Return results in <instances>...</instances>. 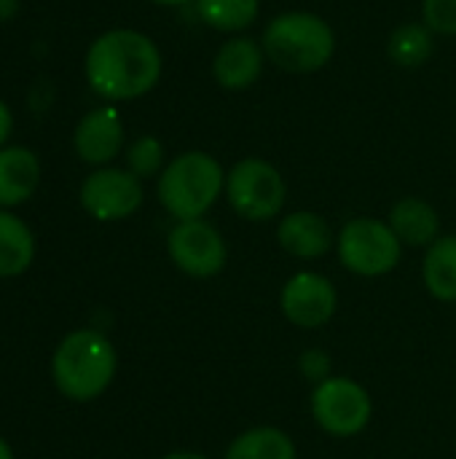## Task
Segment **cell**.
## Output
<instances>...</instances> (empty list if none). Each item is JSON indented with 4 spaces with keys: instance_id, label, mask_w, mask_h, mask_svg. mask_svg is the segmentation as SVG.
<instances>
[{
    "instance_id": "cell-1",
    "label": "cell",
    "mask_w": 456,
    "mask_h": 459,
    "mask_svg": "<svg viewBox=\"0 0 456 459\" xmlns=\"http://www.w3.org/2000/svg\"><path fill=\"white\" fill-rule=\"evenodd\" d=\"M161 70L164 59L153 38L129 27L97 35L83 59L89 89L108 102L137 100L153 91Z\"/></svg>"
},
{
    "instance_id": "cell-2",
    "label": "cell",
    "mask_w": 456,
    "mask_h": 459,
    "mask_svg": "<svg viewBox=\"0 0 456 459\" xmlns=\"http://www.w3.org/2000/svg\"><path fill=\"white\" fill-rule=\"evenodd\" d=\"M261 46L274 67L306 75L323 70L333 59L336 32L320 13L285 11L263 27Z\"/></svg>"
},
{
    "instance_id": "cell-3",
    "label": "cell",
    "mask_w": 456,
    "mask_h": 459,
    "mask_svg": "<svg viewBox=\"0 0 456 459\" xmlns=\"http://www.w3.org/2000/svg\"><path fill=\"white\" fill-rule=\"evenodd\" d=\"M118 368L113 344L99 331H73L62 339L51 360V377L56 390L78 403L99 398Z\"/></svg>"
},
{
    "instance_id": "cell-4",
    "label": "cell",
    "mask_w": 456,
    "mask_h": 459,
    "mask_svg": "<svg viewBox=\"0 0 456 459\" xmlns=\"http://www.w3.org/2000/svg\"><path fill=\"white\" fill-rule=\"evenodd\" d=\"M226 191V169L204 151L175 156L159 175V202L175 221L204 218Z\"/></svg>"
},
{
    "instance_id": "cell-5",
    "label": "cell",
    "mask_w": 456,
    "mask_h": 459,
    "mask_svg": "<svg viewBox=\"0 0 456 459\" xmlns=\"http://www.w3.org/2000/svg\"><path fill=\"white\" fill-rule=\"evenodd\" d=\"M226 199L231 210L253 223L274 221L288 199V186L282 172L258 156L237 161L226 172Z\"/></svg>"
},
{
    "instance_id": "cell-6",
    "label": "cell",
    "mask_w": 456,
    "mask_h": 459,
    "mask_svg": "<svg viewBox=\"0 0 456 459\" xmlns=\"http://www.w3.org/2000/svg\"><path fill=\"white\" fill-rule=\"evenodd\" d=\"M336 253L347 272L371 280L398 269L403 258V245L387 221L352 218L341 226L336 237Z\"/></svg>"
},
{
    "instance_id": "cell-7",
    "label": "cell",
    "mask_w": 456,
    "mask_h": 459,
    "mask_svg": "<svg viewBox=\"0 0 456 459\" xmlns=\"http://www.w3.org/2000/svg\"><path fill=\"white\" fill-rule=\"evenodd\" d=\"M309 409L317 428L333 438L360 436L374 417V401L368 390L347 377H331L317 385L312 390Z\"/></svg>"
},
{
    "instance_id": "cell-8",
    "label": "cell",
    "mask_w": 456,
    "mask_h": 459,
    "mask_svg": "<svg viewBox=\"0 0 456 459\" xmlns=\"http://www.w3.org/2000/svg\"><path fill=\"white\" fill-rule=\"evenodd\" d=\"M167 253L183 274L196 280H210L220 274L228 261L223 234L204 218L177 221L167 234Z\"/></svg>"
},
{
    "instance_id": "cell-9",
    "label": "cell",
    "mask_w": 456,
    "mask_h": 459,
    "mask_svg": "<svg viewBox=\"0 0 456 459\" xmlns=\"http://www.w3.org/2000/svg\"><path fill=\"white\" fill-rule=\"evenodd\" d=\"M81 207L102 223L124 221L134 215L145 199L142 183L129 169L99 167L81 183Z\"/></svg>"
},
{
    "instance_id": "cell-10",
    "label": "cell",
    "mask_w": 456,
    "mask_h": 459,
    "mask_svg": "<svg viewBox=\"0 0 456 459\" xmlns=\"http://www.w3.org/2000/svg\"><path fill=\"white\" fill-rule=\"evenodd\" d=\"M280 309L285 320L296 328L304 331L323 328L333 320L339 309L336 285L320 272H298L282 285Z\"/></svg>"
},
{
    "instance_id": "cell-11",
    "label": "cell",
    "mask_w": 456,
    "mask_h": 459,
    "mask_svg": "<svg viewBox=\"0 0 456 459\" xmlns=\"http://www.w3.org/2000/svg\"><path fill=\"white\" fill-rule=\"evenodd\" d=\"M73 145L81 161L105 167L110 164L121 148H124V118L113 105H102L89 110L75 132H73Z\"/></svg>"
},
{
    "instance_id": "cell-12",
    "label": "cell",
    "mask_w": 456,
    "mask_h": 459,
    "mask_svg": "<svg viewBox=\"0 0 456 459\" xmlns=\"http://www.w3.org/2000/svg\"><path fill=\"white\" fill-rule=\"evenodd\" d=\"M263 46L250 35H234L223 40L212 59V78L226 91H245L258 83L263 73Z\"/></svg>"
},
{
    "instance_id": "cell-13",
    "label": "cell",
    "mask_w": 456,
    "mask_h": 459,
    "mask_svg": "<svg viewBox=\"0 0 456 459\" xmlns=\"http://www.w3.org/2000/svg\"><path fill=\"white\" fill-rule=\"evenodd\" d=\"M277 242L288 255L298 261H317L336 247V237L328 221L309 210L285 215L277 223Z\"/></svg>"
},
{
    "instance_id": "cell-14",
    "label": "cell",
    "mask_w": 456,
    "mask_h": 459,
    "mask_svg": "<svg viewBox=\"0 0 456 459\" xmlns=\"http://www.w3.org/2000/svg\"><path fill=\"white\" fill-rule=\"evenodd\" d=\"M40 183V161L24 145L0 148V207L24 204Z\"/></svg>"
},
{
    "instance_id": "cell-15",
    "label": "cell",
    "mask_w": 456,
    "mask_h": 459,
    "mask_svg": "<svg viewBox=\"0 0 456 459\" xmlns=\"http://www.w3.org/2000/svg\"><path fill=\"white\" fill-rule=\"evenodd\" d=\"M390 229L403 247H430L441 237V218L435 207L419 196H406L390 210Z\"/></svg>"
},
{
    "instance_id": "cell-16",
    "label": "cell",
    "mask_w": 456,
    "mask_h": 459,
    "mask_svg": "<svg viewBox=\"0 0 456 459\" xmlns=\"http://www.w3.org/2000/svg\"><path fill=\"white\" fill-rule=\"evenodd\" d=\"M422 280L433 299L443 304L456 301V234L438 237L422 261Z\"/></svg>"
},
{
    "instance_id": "cell-17",
    "label": "cell",
    "mask_w": 456,
    "mask_h": 459,
    "mask_svg": "<svg viewBox=\"0 0 456 459\" xmlns=\"http://www.w3.org/2000/svg\"><path fill=\"white\" fill-rule=\"evenodd\" d=\"M35 237L30 226L0 207V277H19L32 266Z\"/></svg>"
},
{
    "instance_id": "cell-18",
    "label": "cell",
    "mask_w": 456,
    "mask_h": 459,
    "mask_svg": "<svg viewBox=\"0 0 456 459\" xmlns=\"http://www.w3.org/2000/svg\"><path fill=\"white\" fill-rule=\"evenodd\" d=\"M223 459H298V449L285 430L261 425L239 433L228 444Z\"/></svg>"
},
{
    "instance_id": "cell-19",
    "label": "cell",
    "mask_w": 456,
    "mask_h": 459,
    "mask_svg": "<svg viewBox=\"0 0 456 459\" xmlns=\"http://www.w3.org/2000/svg\"><path fill=\"white\" fill-rule=\"evenodd\" d=\"M199 19L218 32L239 35L255 24L261 0H194Z\"/></svg>"
},
{
    "instance_id": "cell-20",
    "label": "cell",
    "mask_w": 456,
    "mask_h": 459,
    "mask_svg": "<svg viewBox=\"0 0 456 459\" xmlns=\"http://www.w3.org/2000/svg\"><path fill=\"white\" fill-rule=\"evenodd\" d=\"M435 51V32L425 22H406L392 30L387 54L398 67H422Z\"/></svg>"
},
{
    "instance_id": "cell-21",
    "label": "cell",
    "mask_w": 456,
    "mask_h": 459,
    "mask_svg": "<svg viewBox=\"0 0 456 459\" xmlns=\"http://www.w3.org/2000/svg\"><path fill=\"white\" fill-rule=\"evenodd\" d=\"M164 145L159 137L153 134H142L137 137L129 148H126V169L132 175H137L140 180L142 178H153V175H161L164 169Z\"/></svg>"
},
{
    "instance_id": "cell-22",
    "label": "cell",
    "mask_w": 456,
    "mask_h": 459,
    "mask_svg": "<svg viewBox=\"0 0 456 459\" xmlns=\"http://www.w3.org/2000/svg\"><path fill=\"white\" fill-rule=\"evenodd\" d=\"M422 22L435 35H456V0H422Z\"/></svg>"
},
{
    "instance_id": "cell-23",
    "label": "cell",
    "mask_w": 456,
    "mask_h": 459,
    "mask_svg": "<svg viewBox=\"0 0 456 459\" xmlns=\"http://www.w3.org/2000/svg\"><path fill=\"white\" fill-rule=\"evenodd\" d=\"M298 371H301L304 379H309V382L317 387V385H323L325 379L333 377V360H331V355L323 352V350H306V352L298 358Z\"/></svg>"
},
{
    "instance_id": "cell-24",
    "label": "cell",
    "mask_w": 456,
    "mask_h": 459,
    "mask_svg": "<svg viewBox=\"0 0 456 459\" xmlns=\"http://www.w3.org/2000/svg\"><path fill=\"white\" fill-rule=\"evenodd\" d=\"M11 129H13L11 108L0 100V148H5V143H8V137H11Z\"/></svg>"
},
{
    "instance_id": "cell-25",
    "label": "cell",
    "mask_w": 456,
    "mask_h": 459,
    "mask_svg": "<svg viewBox=\"0 0 456 459\" xmlns=\"http://www.w3.org/2000/svg\"><path fill=\"white\" fill-rule=\"evenodd\" d=\"M16 11H19V0H0V22L13 19Z\"/></svg>"
},
{
    "instance_id": "cell-26",
    "label": "cell",
    "mask_w": 456,
    "mask_h": 459,
    "mask_svg": "<svg viewBox=\"0 0 456 459\" xmlns=\"http://www.w3.org/2000/svg\"><path fill=\"white\" fill-rule=\"evenodd\" d=\"M161 459H210V457H204V455H199V452H169V455H164Z\"/></svg>"
},
{
    "instance_id": "cell-27",
    "label": "cell",
    "mask_w": 456,
    "mask_h": 459,
    "mask_svg": "<svg viewBox=\"0 0 456 459\" xmlns=\"http://www.w3.org/2000/svg\"><path fill=\"white\" fill-rule=\"evenodd\" d=\"M153 5H164V8H177V5H185L191 0H151Z\"/></svg>"
},
{
    "instance_id": "cell-28",
    "label": "cell",
    "mask_w": 456,
    "mask_h": 459,
    "mask_svg": "<svg viewBox=\"0 0 456 459\" xmlns=\"http://www.w3.org/2000/svg\"><path fill=\"white\" fill-rule=\"evenodd\" d=\"M0 459H13V452H11V446L0 438Z\"/></svg>"
}]
</instances>
